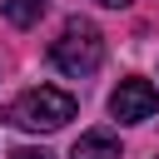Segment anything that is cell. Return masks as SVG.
Masks as SVG:
<instances>
[{
    "instance_id": "277c9868",
    "label": "cell",
    "mask_w": 159,
    "mask_h": 159,
    "mask_svg": "<svg viewBox=\"0 0 159 159\" xmlns=\"http://www.w3.org/2000/svg\"><path fill=\"white\" fill-rule=\"evenodd\" d=\"M70 159H119V144H114V134L89 129V134H80V139H75Z\"/></svg>"
},
{
    "instance_id": "52a82bcc",
    "label": "cell",
    "mask_w": 159,
    "mask_h": 159,
    "mask_svg": "<svg viewBox=\"0 0 159 159\" xmlns=\"http://www.w3.org/2000/svg\"><path fill=\"white\" fill-rule=\"evenodd\" d=\"M94 5H109V10H124V5H134V0H94Z\"/></svg>"
},
{
    "instance_id": "6da1fadb",
    "label": "cell",
    "mask_w": 159,
    "mask_h": 159,
    "mask_svg": "<svg viewBox=\"0 0 159 159\" xmlns=\"http://www.w3.org/2000/svg\"><path fill=\"white\" fill-rule=\"evenodd\" d=\"M50 60H55V70L84 80V75H94L99 60H104V35H99L89 20H65L60 40L50 45Z\"/></svg>"
},
{
    "instance_id": "8992f818",
    "label": "cell",
    "mask_w": 159,
    "mask_h": 159,
    "mask_svg": "<svg viewBox=\"0 0 159 159\" xmlns=\"http://www.w3.org/2000/svg\"><path fill=\"white\" fill-rule=\"evenodd\" d=\"M10 159H50V154H45V149H15Z\"/></svg>"
},
{
    "instance_id": "5b68a950",
    "label": "cell",
    "mask_w": 159,
    "mask_h": 159,
    "mask_svg": "<svg viewBox=\"0 0 159 159\" xmlns=\"http://www.w3.org/2000/svg\"><path fill=\"white\" fill-rule=\"evenodd\" d=\"M40 15H45V0H5V20L20 25V30L40 25Z\"/></svg>"
},
{
    "instance_id": "3957f363",
    "label": "cell",
    "mask_w": 159,
    "mask_h": 159,
    "mask_svg": "<svg viewBox=\"0 0 159 159\" xmlns=\"http://www.w3.org/2000/svg\"><path fill=\"white\" fill-rule=\"evenodd\" d=\"M159 109V89L149 84V80H119V89L109 94V114L119 119V124H139V119H149Z\"/></svg>"
},
{
    "instance_id": "7a4b0ae2",
    "label": "cell",
    "mask_w": 159,
    "mask_h": 159,
    "mask_svg": "<svg viewBox=\"0 0 159 159\" xmlns=\"http://www.w3.org/2000/svg\"><path fill=\"white\" fill-rule=\"evenodd\" d=\"M75 94H65V89H55V84H35V89H25L10 109H5V119L10 124H20V129H60V124H70L75 119Z\"/></svg>"
}]
</instances>
